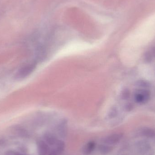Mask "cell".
<instances>
[{
  "mask_svg": "<svg viewBox=\"0 0 155 155\" xmlns=\"http://www.w3.org/2000/svg\"><path fill=\"white\" fill-rule=\"evenodd\" d=\"M136 86L142 89H147L150 87L151 84L150 82L146 80H140L137 81L136 83Z\"/></svg>",
  "mask_w": 155,
  "mask_h": 155,
  "instance_id": "30bf717a",
  "label": "cell"
},
{
  "mask_svg": "<svg viewBox=\"0 0 155 155\" xmlns=\"http://www.w3.org/2000/svg\"><path fill=\"white\" fill-rule=\"evenodd\" d=\"M151 97V93L147 89H141L137 90L135 94V100L139 104H146L148 102Z\"/></svg>",
  "mask_w": 155,
  "mask_h": 155,
  "instance_id": "7a4b0ae2",
  "label": "cell"
},
{
  "mask_svg": "<svg viewBox=\"0 0 155 155\" xmlns=\"http://www.w3.org/2000/svg\"><path fill=\"white\" fill-rule=\"evenodd\" d=\"M137 135L146 139L155 140V130L150 127H143L138 130Z\"/></svg>",
  "mask_w": 155,
  "mask_h": 155,
  "instance_id": "277c9868",
  "label": "cell"
},
{
  "mask_svg": "<svg viewBox=\"0 0 155 155\" xmlns=\"http://www.w3.org/2000/svg\"><path fill=\"white\" fill-rule=\"evenodd\" d=\"M130 91L127 88L124 89L121 94V97L124 100H127V99H128L130 97Z\"/></svg>",
  "mask_w": 155,
  "mask_h": 155,
  "instance_id": "7c38bea8",
  "label": "cell"
},
{
  "mask_svg": "<svg viewBox=\"0 0 155 155\" xmlns=\"http://www.w3.org/2000/svg\"><path fill=\"white\" fill-rule=\"evenodd\" d=\"M44 140L49 146H54L58 141L56 136L50 132H45L43 135Z\"/></svg>",
  "mask_w": 155,
  "mask_h": 155,
  "instance_id": "8992f818",
  "label": "cell"
},
{
  "mask_svg": "<svg viewBox=\"0 0 155 155\" xmlns=\"http://www.w3.org/2000/svg\"><path fill=\"white\" fill-rule=\"evenodd\" d=\"M54 146L55 147V150L58 152L59 154H61L63 153L65 149V143L62 140H58Z\"/></svg>",
  "mask_w": 155,
  "mask_h": 155,
  "instance_id": "9c48e42d",
  "label": "cell"
},
{
  "mask_svg": "<svg viewBox=\"0 0 155 155\" xmlns=\"http://www.w3.org/2000/svg\"><path fill=\"white\" fill-rule=\"evenodd\" d=\"M5 155H25L22 154L20 153L17 152H14V151H9L6 153Z\"/></svg>",
  "mask_w": 155,
  "mask_h": 155,
  "instance_id": "5bb4252c",
  "label": "cell"
},
{
  "mask_svg": "<svg viewBox=\"0 0 155 155\" xmlns=\"http://www.w3.org/2000/svg\"><path fill=\"white\" fill-rule=\"evenodd\" d=\"M114 150V147L112 146L106 144L102 143L98 147L99 153L103 155H107L111 153Z\"/></svg>",
  "mask_w": 155,
  "mask_h": 155,
  "instance_id": "ba28073f",
  "label": "cell"
},
{
  "mask_svg": "<svg viewBox=\"0 0 155 155\" xmlns=\"http://www.w3.org/2000/svg\"><path fill=\"white\" fill-rule=\"evenodd\" d=\"M37 152L39 155H48L50 152L49 145L43 139H39L37 141Z\"/></svg>",
  "mask_w": 155,
  "mask_h": 155,
  "instance_id": "5b68a950",
  "label": "cell"
},
{
  "mask_svg": "<svg viewBox=\"0 0 155 155\" xmlns=\"http://www.w3.org/2000/svg\"><path fill=\"white\" fill-rule=\"evenodd\" d=\"M59 154L58 153V152L55 150V149H54V150H52L51 152H49V153H48V155H59Z\"/></svg>",
  "mask_w": 155,
  "mask_h": 155,
  "instance_id": "9a60e30c",
  "label": "cell"
},
{
  "mask_svg": "<svg viewBox=\"0 0 155 155\" xmlns=\"http://www.w3.org/2000/svg\"><path fill=\"white\" fill-rule=\"evenodd\" d=\"M152 55H153V57H155V47H153L152 49Z\"/></svg>",
  "mask_w": 155,
  "mask_h": 155,
  "instance_id": "2e32d148",
  "label": "cell"
},
{
  "mask_svg": "<svg viewBox=\"0 0 155 155\" xmlns=\"http://www.w3.org/2000/svg\"><path fill=\"white\" fill-rule=\"evenodd\" d=\"M35 68V63L25 64L17 71L15 77L17 80L23 79L30 75L33 71Z\"/></svg>",
  "mask_w": 155,
  "mask_h": 155,
  "instance_id": "6da1fadb",
  "label": "cell"
},
{
  "mask_svg": "<svg viewBox=\"0 0 155 155\" xmlns=\"http://www.w3.org/2000/svg\"><path fill=\"white\" fill-rule=\"evenodd\" d=\"M134 105L131 103H128L125 106V109L127 111H131L134 109Z\"/></svg>",
  "mask_w": 155,
  "mask_h": 155,
  "instance_id": "4fadbf2b",
  "label": "cell"
},
{
  "mask_svg": "<svg viewBox=\"0 0 155 155\" xmlns=\"http://www.w3.org/2000/svg\"><path fill=\"white\" fill-rule=\"evenodd\" d=\"M124 137V134L122 133H116L112 134L107 136L104 138H103L102 143L112 146L118 144L123 139Z\"/></svg>",
  "mask_w": 155,
  "mask_h": 155,
  "instance_id": "3957f363",
  "label": "cell"
},
{
  "mask_svg": "<svg viewBox=\"0 0 155 155\" xmlns=\"http://www.w3.org/2000/svg\"><path fill=\"white\" fill-rule=\"evenodd\" d=\"M153 56L152 53L146 52L144 54L143 60L146 63H150L153 61Z\"/></svg>",
  "mask_w": 155,
  "mask_h": 155,
  "instance_id": "8fae6325",
  "label": "cell"
},
{
  "mask_svg": "<svg viewBox=\"0 0 155 155\" xmlns=\"http://www.w3.org/2000/svg\"><path fill=\"white\" fill-rule=\"evenodd\" d=\"M96 147V143L94 141H89L84 146L82 149V153L84 155H90L94 151Z\"/></svg>",
  "mask_w": 155,
  "mask_h": 155,
  "instance_id": "52a82bcc",
  "label": "cell"
},
{
  "mask_svg": "<svg viewBox=\"0 0 155 155\" xmlns=\"http://www.w3.org/2000/svg\"><path fill=\"white\" fill-rule=\"evenodd\" d=\"M127 155L126 154H122V155Z\"/></svg>",
  "mask_w": 155,
  "mask_h": 155,
  "instance_id": "e0dca14e",
  "label": "cell"
}]
</instances>
